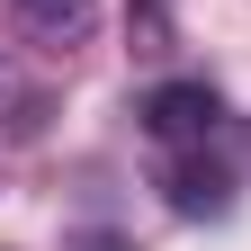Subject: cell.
Listing matches in <instances>:
<instances>
[{"mask_svg": "<svg viewBox=\"0 0 251 251\" xmlns=\"http://www.w3.org/2000/svg\"><path fill=\"white\" fill-rule=\"evenodd\" d=\"M215 126H225V108H215L206 81H162V90L144 99V135L171 144V152H179V144H206Z\"/></svg>", "mask_w": 251, "mask_h": 251, "instance_id": "6da1fadb", "label": "cell"}, {"mask_svg": "<svg viewBox=\"0 0 251 251\" xmlns=\"http://www.w3.org/2000/svg\"><path fill=\"white\" fill-rule=\"evenodd\" d=\"M162 198H171V215H225L233 206V171L206 162V144H179L162 162Z\"/></svg>", "mask_w": 251, "mask_h": 251, "instance_id": "7a4b0ae2", "label": "cell"}, {"mask_svg": "<svg viewBox=\"0 0 251 251\" xmlns=\"http://www.w3.org/2000/svg\"><path fill=\"white\" fill-rule=\"evenodd\" d=\"M9 18H18L27 36H36V45L72 54V45L90 36V18H99V9H90V0H9Z\"/></svg>", "mask_w": 251, "mask_h": 251, "instance_id": "3957f363", "label": "cell"}, {"mask_svg": "<svg viewBox=\"0 0 251 251\" xmlns=\"http://www.w3.org/2000/svg\"><path fill=\"white\" fill-rule=\"evenodd\" d=\"M36 126H45V90L27 81V63H18V54H0V135L27 144Z\"/></svg>", "mask_w": 251, "mask_h": 251, "instance_id": "277c9868", "label": "cell"}, {"mask_svg": "<svg viewBox=\"0 0 251 251\" xmlns=\"http://www.w3.org/2000/svg\"><path fill=\"white\" fill-rule=\"evenodd\" d=\"M81 251H126V242L117 233H81Z\"/></svg>", "mask_w": 251, "mask_h": 251, "instance_id": "5b68a950", "label": "cell"}]
</instances>
